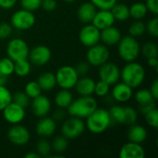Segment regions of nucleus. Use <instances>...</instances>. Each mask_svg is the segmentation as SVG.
Wrapping results in <instances>:
<instances>
[{"label": "nucleus", "mask_w": 158, "mask_h": 158, "mask_svg": "<svg viewBox=\"0 0 158 158\" xmlns=\"http://www.w3.org/2000/svg\"><path fill=\"white\" fill-rule=\"evenodd\" d=\"M120 77L122 82L126 83L132 89L137 88L145 79V69L137 62H128L120 71Z\"/></svg>", "instance_id": "f257e3e1"}, {"label": "nucleus", "mask_w": 158, "mask_h": 158, "mask_svg": "<svg viewBox=\"0 0 158 158\" xmlns=\"http://www.w3.org/2000/svg\"><path fill=\"white\" fill-rule=\"evenodd\" d=\"M109 112L104 108H96L86 118V127L92 133L100 134L106 131L111 125Z\"/></svg>", "instance_id": "f03ea898"}, {"label": "nucleus", "mask_w": 158, "mask_h": 158, "mask_svg": "<svg viewBox=\"0 0 158 158\" xmlns=\"http://www.w3.org/2000/svg\"><path fill=\"white\" fill-rule=\"evenodd\" d=\"M67 108L71 117L86 118L97 108V102L92 95L81 96L80 98L73 100Z\"/></svg>", "instance_id": "7ed1b4c3"}, {"label": "nucleus", "mask_w": 158, "mask_h": 158, "mask_svg": "<svg viewBox=\"0 0 158 158\" xmlns=\"http://www.w3.org/2000/svg\"><path fill=\"white\" fill-rule=\"evenodd\" d=\"M118 52L121 59L126 62L135 61L141 52V46L135 37L131 35L125 36L118 43Z\"/></svg>", "instance_id": "20e7f679"}, {"label": "nucleus", "mask_w": 158, "mask_h": 158, "mask_svg": "<svg viewBox=\"0 0 158 158\" xmlns=\"http://www.w3.org/2000/svg\"><path fill=\"white\" fill-rule=\"evenodd\" d=\"M79 75L77 74L75 68L71 66H63L59 68L56 73V84L61 89H72L74 88Z\"/></svg>", "instance_id": "39448f33"}, {"label": "nucleus", "mask_w": 158, "mask_h": 158, "mask_svg": "<svg viewBox=\"0 0 158 158\" xmlns=\"http://www.w3.org/2000/svg\"><path fill=\"white\" fill-rule=\"evenodd\" d=\"M29 46L27 43L19 38L12 39L6 45V55L14 62L27 59L29 56Z\"/></svg>", "instance_id": "423d86ee"}, {"label": "nucleus", "mask_w": 158, "mask_h": 158, "mask_svg": "<svg viewBox=\"0 0 158 158\" xmlns=\"http://www.w3.org/2000/svg\"><path fill=\"white\" fill-rule=\"evenodd\" d=\"M35 24V16L33 12L20 9L13 13L11 16V26L19 31H26L33 27Z\"/></svg>", "instance_id": "0eeeda50"}, {"label": "nucleus", "mask_w": 158, "mask_h": 158, "mask_svg": "<svg viewBox=\"0 0 158 158\" xmlns=\"http://www.w3.org/2000/svg\"><path fill=\"white\" fill-rule=\"evenodd\" d=\"M87 62L94 67H100L109 58V50L104 44H96L91 47L87 52Z\"/></svg>", "instance_id": "6e6552de"}, {"label": "nucleus", "mask_w": 158, "mask_h": 158, "mask_svg": "<svg viewBox=\"0 0 158 158\" xmlns=\"http://www.w3.org/2000/svg\"><path fill=\"white\" fill-rule=\"evenodd\" d=\"M84 129L85 124L82 119L80 118L72 117L63 123L61 132L67 139H76L83 133Z\"/></svg>", "instance_id": "1a4fd4ad"}, {"label": "nucleus", "mask_w": 158, "mask_h": 158, "mask_svg": "<svg viewBox=\"0 0 158 158\" xmlns=\"http://www.w3.org/2000/svg\"><path fill=\"white\" fill-rule=\"evenodd\" d=\"M99 77L100 80L106 82L107 84H115L120 79V69L119 68L111 62H106L100 66L99 69Z\"/></svg>", "instance_id": "9d476101"}, {"label": "nucleus", "mask_w": 158, "mask_h": 158, "mask_svg": "<svg viewBox=\"0 0 158 158\" xmlns=\"http://www.w3.org/2000/svg\"><path fill=\"white\" fill-rule=\"evenodd\" d=\"M30 131L24 126L14 124L7 131V139L11 143L18 146H22L30 141Z\"/></svg>", "instance_id": "9b49d317"}, {"label": "nucleus", "mask_w": 158, "mask_h": 158, "mask_svg": "<svg viewBox=\"0 0 158 158\" xmlns=\"http://www.w3.org/2000/svg\"><path fill=\"white\" fill-rule=\"evenodd\" d=\"M79 39L84 46L91 47V46L99 43V41H100V30H98L93 24L85 25L80 31Z\"/></svg>", "instance_id": "f8f14e48"}, {"label": "nucleus", "mask_w": 158, "mask_h": 158, "mask_svg": "<svg viewBox=\"0 0 158 158\" xmlns=\"http://www.w3.org/2000/svg\"><path fill=\"white\" fill-rule=\"evenodd\" d=\"M2 111L6 121L12 125L19 124L25 118V108L14 102L8 104Z\"/></svg>", "instance_id": "ddd939ff"}, {"label": "nucleus", "mask_w": 158, "mask_h": 158, "mask_svg": "<svg viewBox=\"0 0 158 158\" xmlns=\"http://www.w3.org/2000/svg\"><path fill=\"white\" fill-rule=\"evenodd\" d=\"M135 100L139 105L140 112L143 115L156 107V100L147 89H142L138 91L135 94Z\"/></svg>", "instance_id": "4468645a"}, {"label": "nucleus", "mask_w": 158, "mask_h": 158, "mask_svg": "<svg viewBox=\"0 0 158 158\" xmlns=\"http://www.w3.org/2000/svg\"><path fill=\"white\" fill-rule=\"evenodd\" d=\"M51 51L45 45H37L29 52L30 62L36 66H44L51 59Z\"/></svg>", "instance_id": "2eb2a0df"}, {"label": "nucleus", "mask_w": 158, "mask_h": 158, "mask_svg": "<svg viewBox=\"0 0 158 158\" xmlns=\"http://www.w3.org/2000/svg\"><path fill=\"white\" fill-rule=\"evenodd\" d=\"M118 156L120 158H144L145 150L141 143L130 142L120 148Z\"/></svg>", "instance_id": "dca6fc26"}, {"label": "nucleus", "mask_w": 158, "mask_h": 158, "mask_svg": "<svg viewBox=\"0 0 158 158\" xmlns=\"http://www.w3.org/2000/svg\"><path fill=\"white\" fill-rule=\"evenodd\" d=\"M114 16L111 12V10H104L100 9L99 11H96L93 20L92 24L95 26L98 30H104L109 26H112L115 22Z\"/></svg>", "instance_id": "f3484780"}, {"label": "nucleus", "mask_w": 158, "mask_h": 158, "mask_svg": "<svg viewBox=\"0 0 158 158\" xmlns=\"http://www.w3.org/2000/svg\"><path fill=\"white\" fill-rule=\"evenodd\" d=\"M31 109L33 114L36 117L43 118L45 117L51 109V102L48 97L44 95H38L37 97L33 98L31 104Z\"/></svg>", "instance_id": "a211bd4d"}, {"label": "nucleus", "mask_w": 158, "mask_h": 158, "mask_svg": "<svg viewBox=\"0 0 158 158\" xmlns=\"http://www.w3.org/2000/svg\"><path fill=\"white\" fill-rule=\"evenodd\" d=\"M56 121L52 118L43 117L36 125V132L42 138H49L56 131Z\"/></svg>", "instance_id": "6ab92c4d"}, {"label": "nucleus", "mask_w": 158, "mask_h": 158, "mask_svg": "<svg viewBox=\"0 0 158 158\" xmlns=\"http://www.w3.org/2000/svg\"><path fill=\"white\" fill-rule=\"evenodd\" d=\"M115 84L112 90L113 98L119 103L128 102L132 96V88L124 82H117Z\"/></svg>", "instance_id": "aec40b11"}, {"label": "nucleus", "mask_w": 158, "mask_h": 158, "mask_svg": "<svg viewBox=\"0 0 158 158\" xmlns=\"http://www.w3.org/2000/svg\"><path fill=\"white\" fill-rule=\"evenodd\" d=\"M120 39V31L113 25L100 31V40H102V42L106 45H115L119 42Z\"/></svg>", "instance_id": "412c9836"}, {"label": "nucleus", "mask_w": 158, "mask_h": 158, "mask_svg": "<svg viewBox=\"0 0 158 158\" xmlns=\"http://www.w3.org/2000/svg\"><path fill=\"white\" fill-rule=\"evenodd\" d=\"M94 86H95V81L93 79L82 76V78L78 79L74 88L76 89L77 93L81 96H88L94 94Z\"/></svg>", "instance_id": "4be33fe9"}, {"label": "nucleus", "mask_w": 158, "mask_h": 158, "mask_svg": "<svg viewBox=\"0 0 158 158\" xmlns=\"http://www.w3.org/2000/svg\"><path fill=\"white\" fill-rule=\"evenodd\" d=\"M97 11L96 6L92 2H85L81 4L78 9V18L82 23L92 22L95 13Z\"/></svg>", "instance_id": "5701e85b"}, {"label": "nucleus", "mask_w": 158, "mask_h": 158, "mask_svg": "<svg viewBox=\"0 0 158 158\" xmlns=\"http://www.w3.org/2000/svg\"><path fill=\"white\" fill-rule=\"evenodd\" d=\"M148 136L146 129L138 124H132L131 125L129 131H128V139L130 142L136 143H143L146 141Z\"/></svg>", "instance_id": "b1692460"}, {"label": "nucleus", "mask_w": 158, "mask_h": 158, "mask_svg": "<svg viewBox=\"0 0 158 158\" xmlns=\"http://www.w3.org/2000/svg\"><path fill=\"white\" fill-rule=\"evenodd\" d=\"M42 91H51L56 85V75L52 72H44L39 75L36 81Z\"/></svg>", "instance_id": "393cba45"}, {"label": "nucleus", "mask_w": 158, "mask_h": 158, "mask_svg": "<svg viewBox=\"0 0 158 158\" xmlns=\"http://www.w3.org/2000/svg\"><path fill=\"white\" fill-rule=\"evenodd\" d=\"M73 101V95L68 89L60 90L55 97L56 105L60 108H67Z\"/></svg>", "instance_id": "a878e982"}, {"label": "nucleus", "mask_w": 158, "mask_h": 158, "mask_svg": "<svg viewBox=\"0 0 158 158\" xmlns=\"http://www.w3.org/2000/svg\"><path fill=\"white\" fill-rule=\"evenodd\" d=\"M110 10L114 16L115 20L125 21L130 18V8L125 4L117 2Z\"/></svg>", "instance_id": "bb28decb"}, {"label": "nucleus", "mask_w": 158, "mask_h": 158, "mask_svg": "<svg viewBox=\"0 0 158 158\" xmlns=\"http://www.w3.org/2000/svg\"><path fill=\"white\" fill-rule=\"evenodd\" d=\"M129 8H130V17H131L135 20L143 19L146 16L147 11H148L145 4L141 3V2L134 3Z\"/></svg>", "instance_id": "cd10ccee"}, {"label": "nucleus", "mask_w": 158, "mask_h": 158, "mask_svg": "<svg viewBox=\"0 0 158 158\" xmlns=\"http://www.w3.org/2000/svg\"><path fill=\"white\" fill-rule=\"evenodd\" d=\"M31 69V62H29L27 59L14 62V73H16L19 77H25L29 75Z\"/></svg>", "instance_id": "c85d7f7f"}, {"label": "nucleus", "mask_w": 158, "mask_h": 158, "mask_svg": "<svg viewBox=\"0 0 158 158\" xmlns=\"http://www.w3.org/2000/svg\"><path fill=\"white\" fill-rule=\"evenodd\" d=\"M111 118V122L118 124H124V107L120 106H114L108 111Z\"/></svg>", "instance_id": "c756f323"}, {"label": "nucleus", "mask_w": 158, "mask_h": 158, "mask_svg": "<svg viewBox=\"0 0 158 158\" xmlns=\"http://www.w3.org/2000/svg\"><path fill=\"white\" fill-rule=\"evenodd\" d=\"M145 31H146V25L141 19H138V20H135L134 22H132L129 28L130 35L132 37H135V38L140 37L143 34H144Z\"/></svg>", "instance_id": "7c9ffc66"}, {"label": "nucleus", "mask_w": 158, "mask_h": 158, "mask_svg": "<svg viewBox=\"0 0 158 158\" xmlns=\"http://www.w3.org/2000/svg\"><path fill=\"white\" fill-rule=\"evenodd\" d=\"M51 147L56 153H64L68 148V139L65 136H56L54 139Z\"/></svg>", "instance_id": "2f4dec72"}, {"label": "nucleus", "mask_w": 158, "mask_h": 158, "mask_svg": "<svg viewBox=\"0 0 158 158\" xmlns=\"http://www.w3.org/2000/svg\"><path fill=\"white\" fill-rule=\"evenodd\" d=\"M0 73L5 76H10L14 73V61L9 57H3L0 59Z\"/></svg>", "instance_id": "473e14b6"}, {"label": "nucleus", "mask_w": 158, "mask_h": 158, "mask_svg": "<svg viewBox=\"0 0 158 158\" xmlns=\"http://www.w3.org/2000/svg\"><path fill=\"white\" fill-rule=\"evenodd\" d=\"M28 96L29 98H35L37 97L38 95H40L42 94V89L41 87L39 86L38 82L35 81H29L26 86H25V92H24Z\"/></svg>", "instance_id": "72a5a7b5"}, {"label": "nucleus", "mask_w": 158, "mask_h": 158, "mask_svg": "<svg viewBox=\"0 0 158 158\" xmlns=\"http://www.w3.org/2000/svg\"><path fill=\"white\" fill-rule=\"evenodd\" d=\"M12 102V94L5 86H0V111H2L8 104Z\"/></svg>", "instance_id": "f704fd0d"}, {"label": "nucleus", "mask_w": 158, "mask_h": 158, "mask_svg": "<svg viewBox=\"0 0 158 158\" xmlns=\"http://www.w3.org/2000/svg\"><path fill=\"white\" fill-rule=\"evenodd\" d=\"M142 54L145 58H150V57H157L158 49L157 45L155 43H146L143 44V46L141 49Z\"/></svg>", "instance_id": "c9c22d12"}, {"label": "nucleus", "mask_w": 158, "mask_h": 158, "mask_svg": "<svg viewBox=\"0 0 158 158\" xmlns=\"http://www.w3.org/2000/svg\"><path fill=\"white\" fill-rule=\"evenodd\" d=\"M52 150L51 143L44 138L40 140L36 144V152L40 156H48Z\"/></svg>", "instance_id": "e433bc0d"}, {"label": "nucleus", "mask_w": 158, "mask_h": 158, "mask_svg": "<svg viewBox=\"0 0 158 158\" xmlns=\"http://www.w3.org/2000/svg\"><path fill=\"white\" fill-rule=\"evenodd\" d=\"M124 124L126 125H132L136 123V120L138 118V114L136 110L131 106H126L124 107Z\"/></svg>", "instance_id": "4c0bfd02"}, {"label": "nucleus", "mask_w": 158, "mask_h": 158, "mask_svg": "<svg viewBox=\"0 0 158 158\" xmlns=\"http://www.w3.org/2000/svg\"><path fill=\"white\" fill-rule=\"evenodd\" d=\"M12 102L16 103L17 105L26 108L30 104L29 96L23 92H17L12 95Z\"/></svg>", "instance_id": "58836bf2"}, {"label": "nucleus", "mask_w": 158, "mask_h": 158, "mask_svg": "<svg viewBox=\"0 0 158 158\" xmlns=\"http://www.w3.org/2000/svg\"><path fill=\"white\" fill-rule=\"evenodd\" d=\"M144 118H145V121L146 123L154 128V129H157L158 128V110L156 108L152 109L151 111L147 112L146 114H144Z\"/></svg>", "instance_id": "ea45409f"}, {"label": "nucleus", "mask_w": 158, "mask_h": 158, "mask_svg": "<svg viewBox=\"0 0 158 158\" xmlns=\"http://www.w3.org/2000/svg\"><path fill=\"white\" fill-rule=\"evenodd\" d=\"M109 86H110L109 84H107L106 82H105V81L100 80L99 81L95 82L94 94H95L99 97H105L109 93V89H110Z\"/></svg>", "instance_id": "a19ab883"}, {"label": "nucleus", "mask_w": 158, "mask_h": 158, "mask_svg": "<svg viewBox=\"0 0 158 158\" xmlns=\"http://www.w3.org/2000/svg\"><path fill=\"white\" fill-rule=\"evenodd\" d=\"M42 0H20V5L23 9L29 11H35L41 7Z\"/></svg>", "instance_id": "79ce46f5"}, {"label": "nucleus", "mask_w": 158, "mask_h": 158, "mask_svg": "<svg viewBox=\"0 0 158 158\" xmlns=\"http://www.w3.org/2000/svg\"><path fill=\"white\" fill-rule=\"evenodd\" d=\"M96 8L104 9V10H110L113 6L118 2V0H90Z\"/></svg>", "instance_id": "37998d69"}, {"label": "nucleus", "mask_w": 158, "mask_h": 158, "mask_svg": "<svg viewBox=\"0 0 158 158\" xmlns=\"http://www.w3.org/2000/svg\"><path fill=\"white\" fill-rule=\"evenodd\" d=\"M12 33V26L7 22H0V40L8 38Z\"/></svg>", "instance_id": "c03bdc74"}, {"label": "nucleus", "mask_w": 158, "mask_h": 158, "mask_svg": "<svg viewBox=\"0 0 158 158\" xmlns=\"http://www.w3.org/2000/svg\"><path fill=\"white\" fill-rule=\"evenodd\" d=\"M146 31L154 37L158 36V19L153 18L146 25Z\"/></svg>", "instance_id": "a18cd8bd"}, {"label": "nucleus", "mask_w": 158, "mask_h": 158, "mask_svg": "<svg viewBox=\"0 0 158 158\" xmlns=\"http://www.w3.org/2000/svg\"><path fill=\"white\" fill-rule=\"evenodd\" d=\"M74 68H75V70H76V72H77V74L79 76H85L88 73V71H89L90 64L88 62L81 61Z\"/></svg>", "instance_id": "49530a36"}, {"label": "nucleus", "mask_w": 158, "mask_h": 158, "mask_svg": "<svg viewBox=\"0 0 158 158\" xmlns=\"http://www.w3.org/2000/svg\"><path fill=\"white\" fill-rule=\"evenodd\" d=\"M41 6L47 12H52L54 11L56 6H57V3L56 0H42V4Z\"/></svg>", "instance_id": "de8ad7c7"}, {"label": "nucleus", "mask_w": 158, "mask_h": 158, "mask_svg": "<svg viewBox=\"0 0 158 158\" xmlns=\"http://www.w3.org/2000/svg\"><path fill=\"white\" fill-rule=\"evenodd\" d=\"M146 1V7L149 11H151L153 14H158V0H145Z\"/></svg>", "instance_id": "09e8293b"}, {"label": "nucleus", "mask_w": 158, "mask_h": 158, "mask_svg": "<svg viewBox=\"0 0 158 158\" xmlns=\"http://www.w3.org/2000/svg\"><path fill=\"white\" fill-rule=\"evenodd\" d=\"M17 3V0H0V7L4 9L12 8Z\"/></svg>", "instance_id": "8fccbe9b"}, {"label": "nucleus", "mask_w": 158, "mask_h": 158, "mask_svg": "<svg viewBox=\"0 0 158 158\" xmlns=\"http://www.w3.org/2000/svg\"><path fill=\"white\" fill-rule=\"evenodd\" d=\"M65 111L63 110V108H58V109H56L55 112H54V114H53V119L55 120V121H61L64 118H65Z\"/></svg>", "instance_id": "3c124183"}, {"label": "nucleus", "mask_w": 158, "mask_h": 158, "mask_svg": "<svg viewBox=\"0 0 158 158\" xmlns=\"http://www.w3.org/2000/svg\"><path fill=\"white\" fill-rule=\"evenodd\" d=\"M149 91L151 92L153 97L157 100L158 99V80H155L152 84H151V87L149 89Z\"/></svg>", "instance_id": "603ef678"}, {"label": "nucleus", "mask_w": 158, "mask_h": 158, "mask_svg": "<svg viewBox=\"0 0 158 158\" xmlns=\"http://www.w3.org/2000/svg\"><path fill=\"white\" fill-rule=\"evenodd\" d=\"M147 62H148V66L149 67H151V68H157V57H150V58L147 59Z\"/></svg>", "instance_id": "864d4df0"}, {"label": "nucleus", "mask_w": 158, "mask_h": 158, "mask_svg": "<svg viewBox=\"0 0 158 158\" xmlns=\"http://www.w3.org/2000/svg\"><path fill=\"white\" fill-rule=\"evenodd\" d=\"M26 158H40L41 156H39V154L37 152H30L28 154L25 155Z\"/></svg>", "instance_id": "5fc2aeb1"}, {"label": "nucleus", "mask_w": 158, "mask_h": 158, "mask_svg": "<svg viewBox=\"0 0 158 158\" xmlns=\"http://www.w3.org/2000/svg\"><path fill=\"white\" fill-rule=\"evenodd\" d=\"M6 83V76L0 73V86L5 85Z\"/></svg>", "instance_id": "6e6d98bb"}, {"label": "nucleus", "mask_w": 158, "mask_h": 158, "mask_svg": "<svg viewBox=\"0 0 158 158\" xmlns=\"http://www.w3.org/2000/svg\"><path fill=\"white\" fill-rule=\"evenodd\" d=\"M65 2H67V3H72V2H74V1H76V0H64Z\"/></svg>", "instance_id": "4d7b16f0"}, {"label": "nucleus", "mask_w": 158, "mask_h": 158, "mask_svg": "<svg viewBox=\"0 0 158 158\" xmlns=\"http://www.w3.org/2000/svg\"><path fill=\"white\" fill-rule=\"evenodd\" d=\"M0 9H1V7H0Z\"/></svg>", "instance_id": "13d9d810"}]
</instances>
